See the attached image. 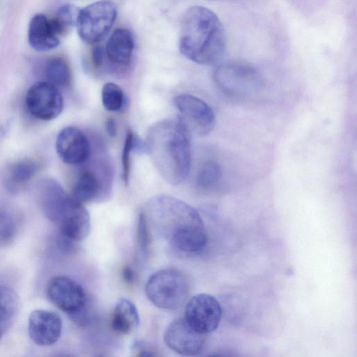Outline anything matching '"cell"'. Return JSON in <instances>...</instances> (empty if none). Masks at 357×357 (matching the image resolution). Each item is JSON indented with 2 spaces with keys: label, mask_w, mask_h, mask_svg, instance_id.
<instances>
[{
  "label": "cell",
  "mask_w": 357,
  "mask_h": 357,
  "mask_svg": "<svg viewBox=\"0 0 357 357\" xmlns=\"http://www.w3.org/2000/svg\"><path fill=\"white\" fill-rule=\"evenodd\" d=\"M143 211L149 225L178 250L197 253L206 247L207 236L202 217L185 202L157 195L146 202Z\"/></svg>",
  "instance_id": "cell-1"
},
{
  "label": "cell",
  "mask_w": 357,
  "mask_h": 357,
  "mask_svg": "<svg viewBox=\"0 0 357 357\" xmlns=\"http://www.w3.org/2000/svg\"><path fill=\"white\" fill-rule=\"evenodd\" d=\"M146 153L160 176L172 185L183 183L191 161L190 132L179 120L154 123L145 139Z\"/></svg>",
  "instance_id": "cell-2"
},
{
  "label": "cell",
  "mask_w": 357,
  "mask_h": 357,
  "mask_svg": "<svg viewBox=\"0 0 357 357\" xmlns=\"http://www.w3.org/2000/svg\"><path fill=\"white\" fill-rule=\"evenodd\" d=\"M226 45L224 27L211 10L195 6L184 13L179 31V50L184 56L200 65L215 64Z\"/></svg>",
  "instance_id": "cell-3"
},
{
  "label": "cell",
  "mask_w": 357,
  "mask_h": 357,
  "mask_svg": "<svg viewBox=\"0 0 357 357\" xmlns=\"http://www.w3.org/2000/svg\"><path fill=\"white\" fill-rule=\"evenodd\" d=\"M41 208L45 217L55 224L60 234L73 242L85 239L91 231L90 215L82 204L66 192L52 178H44L38 185Z\"/></svg>",
  "instance_id": "cell-4"
},
{
  "label": "cell",
  "mask_w": 357,
  "mask_h": 357,
  "mask_svg": "<svg viewBox=\"0 0 357 357\" xmlns=\"http://www.w3.org/2000/svg\"><path fill=\"white\" fill-rule=\"evenodd\" d=\"M145 291L157 307L176 310L187 301L190 288L185 275L175 268H164L154 273L148 280Z\"/></svg>",
  "instance_id": "cell-5"
},
{
  "label": "cell",
  "mask_w": 357,
  "mask_h": 357,
  "mask_svg": "<svg viewBox=\"0 0 357 357\" xmlns=\"http://www.w3.org/2000/svg\"><path fill=\"white\" fill-rule=\"evenodd\" d=\"M213 81L224 94L236 98H245L259 92L263 79L253 67L239 62L220 64L213 72Z\"/></svg>",
  "instance_id": "cell-6"
},
{
  "label": "cell",
  "mask_w": 357,
  "mask_h": 357,
  "mask_svg": "<svg viewBox=\"0 0 357 357\" xmlns=\"http://www.w3.org/2000/svg\"><path fill=\"white\" fill-rule=\"evenodd\" d=\"M116 15V5L111 0H100L82 8L75 24L79 38L90 45L100 43L110 31Z\"/></svg>",
  "instance_id": "cell-7"
},
{
  "label": "cell",
  "mask_w": 357,
  "mask_h": 357,
  "mask_svg": "<svg viewBox=\"0 0 357 357\" xmlns=\"http://www.w3.org/2000/svg\"><path fill=\"white\" fill-rule=\"evenodd\" d=\"M179 121L190 132L198 136H206L215 125V116L212 108L203 100L190 94H180L174 97Z\"/></svg>",
  "instance_id": "cell-8"
},
{
  "label": "cell",
  "mask_w": 357,
  "mask_h": 357,
  "mask_svg": "<svg viewBox=\"0 0 357 357\" xmlns=\"http://www.w3.org/2000/svg\"><path fill=\"white\" fill-rule=\"evenodd\" d=\"M49 300L60 310L78 318L86 307V297L82 287L65 275L52 278L46 288Z\"/></svg>",
  "instance_id": "cell-9"
},
{
  "label": "cell",
  "mask_w": 357,
  "mask_h": 357,
  "mask_svg": "<svg viewBox=\"0 0 357 357\" xmlns=\"http://www.w3.org/2000/svg\"><path fill=\"white\" fill-rule=\"evenodd\" d=\"M219 301L212 295L201 293L189 298L185 304L184 319L195 330L203 334L215 331L222 319Z\"/></svg>",
  "instance_id": "cell-10"
},
{
  "label": "cell",
  "mask_w": 357,
  "mask_h": 357,
  "mask_svg": "<svg viewBox=\"0 0 357 357\" xmlns=\"http://www.w3.org/2000/svg\"><path fill=\"white\" fill-rule=\"evenodd\" d=\"M25 104L33 116L42 121H50L61 113L63 100L59 89L43 81L30 86L26 94Z\"/></svg>",
  "instance_id": "cell-11"
},
{
  "label": "cell",
  "mask_w": 357,
  "mask_h": 357,
  "mask_svg": "<svg viewBox=\"0 0 357 357\" xmlns=\"http://www.w3.org/2000/svg\"><path fill=\"white\" fill-rule=\"evenodd\" d=\"M163 338L165 344L173 351L181 356H192L203 350L206 335L195 330L183 318L169 324Z\"/></svg>",
  "instance_id": "cell-12"
},
{
  "label": "cell",
  "mask_w": 357,
  "mask_h": 357,
  "mask_svg": "<svg viewBox=\"0 0 357 357\" xmlns=\"http://www.w3.org/2000/svg\"><path fill=\"white\" fill-rule=\"evenodd\" d=\"M56 152L61 160L70 165H82L92 153L91 144L79 128L68 126L63 128L56 140Z\"/></svg>",
  "instance_id": "cell-13"
},
{
  "label": "cell",
  "mask_w": 357,
  "mask_h": 357,
  "mask_svg": "<svg viewBox=\"0 0 357 357\" xmlns=\"http://www.w3.org/2000/svg\"><path fill=\"white\" fill-rule=\"evenodd\" d=\"M62 320L59 314L47 310H33L28 319V333L32 342L41 347L55 344L61 337Z\"/></svg>",
  "instance_id": "cell-14"
},
{
  "label": "cell",
  "mask_w": 357,
  "mask_h": 357,
  "mask_svg": "<svg viewBox=\"0 0 357 357\" xmlns=\"http://www.w3.org/2000/svg\"><path fill=\"white\" fill-rule=\"evenodd\" d=\"M64 32L54 18L44 14L35 15L28 28V41L36 51L47 52L55 49Z\"/></svg>",
  "instance_id": "cell-15"
},
{
  "label": "cell",
  "mask_w": 357,
  "mask_h": 357,
  "mask_svg": "<svg viewBox=\"0 0 357 357\" xmlns=\"http://www.w3.org/2000/svg\"><path fill=\"white\" fill-rule=\"evenodd\" d=\"M111 192L105 186L98 173L93 167L81 169L73 184L70 195L77 202L84 204L107 199Z\"/></svg>",
  "instance_id": "cell-16"
},
{
  "label": "cell",
  "mask_w": 357,
  "mask_h": 357,
  "mask_svg": "<svg viewBox=\"0 0 357 357\" xmlns=\"http://www.w3.org/2000/svg\"><path fill=\"white\" fill-rule=\"evenodd\" d=\"M134 45L132 35L128 29H116L107 42L106 55L115 65L128 66L131 61Z\"/></svg>",
  "instance_id": "cell-17"
},
{
  "label": "cell",
  "mask_w": 357,
  "mask_h": 357,
  "mask_svg": "<svg viewBox=\"0 0 357 357\" xmlns=\"http://www.w3.org/2000/svg\"><path fill=\"white\" fill-rule=\"evenodd\" d=\"M139 323V315L135 305L129 299L120 298L111 317L112 330L118 334L129 335L138 328Z\"/></svg>",
  "instance_id": "cell-18"
},
{
  "label": "cell",
  "mask_w": 357,
  "mask_h": 357,
  "mask_svg": "<svg viewBox=\"0 0 357 357\" xmlns=\"http://www.w3.org/2000/svg\"><path fill=\"white\" fill-rule=\"evenodd\" d=\"M38 163L32 159H22L13 163L7 169L4 186L10 192H16L34 176Z\"/></svg>",
  "instance_id": "cell-19"
},
{
  "label": "cell",
  "mask_w": 357,
  "mask_h": 357,
  "mask_svg": "<svg viewBox=\"0 0 357 357\" xmlns=\"http://www.w3.org/2000/svg\"><path fill=\"white\" fill-rule=\"evenodd\" d=\"M20 307L17 294L10 287L0 285V340L15 322Z\"/></svg>",
  "instance_id": "cell-20"
},
{
  "label": "cell",
  "mask_w": 357,
  "mask_h": 357,
  "mask_svg": "<svg viewBox=\"0 0 357 357\" xmlns=\"http://www.w3.org/2000/svg\"><path fill=\"white\" fill-rule=\"evenodd\" d=\"M44 73L47 82L58 89H66L70 85V68L66 61L61 57L50 59L45 66Z\"/></svg>",
  "instance_id": "cell-21"
},
{
  "label": "cell",
  "mask_w": 357,
  "mask_h": 357,
  "mask_svg": "<svg viewBox=\"0 0 357 357\" xmlns=\"http://www.w3.org/2000/svg\"><path fill=\"white\" fill-rule=\"evenodd\" d=\"M18 227L17 214L8 206L0 204V248L12 243L17 236Z\"/></svg>",
  "instance_id": "cell-22"
},
{
  "label": "cell",
  "mask_w": 357,
  "mask_h": 357,
  "mask_svg": "<svg viewBox=\"0 0 357 357\" xmlns=\"http://www.w3.org/2000/svg\"><path fill=\"white\" fill-rule=\"evenodd\" d=\"M101 98L104 107L109 112H119L125 105L126 98L123 90L113 82H107L103 85Z\"/></svg>",
  "instance_id": "cell-23"
},
{
  "label": "cell",
  "mask_w": 357,
  "mask_h": 357,
  "mask_svg": "<svg viewBox=\"0 0 357 357\" xmlns=\"http://www.w3.org/2000/svg\"><path fill=\"white\" fill-rule=\"evenodd\" d=\"M222 177V169L218 163L213 160L204 162L197 172L196 183L204 190L215 187Z\"/></svg>",
  "instance_id": "cell-24"
},
{
  "label": "cell",
  "mask_w": 357,
  "mask_h": 357,
  "mask_svg": "<svg viewBox=\"0 0 357 357\" xmlns=\"http://www.w3.org/2000/svg\"><path fill=\"white\" fill-rule=\"evenodd\" d=\"M79 10L71 4L63 5L59 9L54 18L65 33L76 24Z\"/></svg>",
  "instance_id": "cell-25"
},
{
  "label": "cell",
  "mask_w": 357,
  "mask_h": 357,
  "mask_svg": "<svg viewBox=\"0 0 357 357\" xmlns=\"http://www.w3.org/2000/svg\"><path fill=\"white\" fill-rule=\"evenodd\" d=\"M149 229V223L142 211L139 213L138 219L137 241L138 248L144 256H146L149 250L151 243Z\"/></svg>",
  "instance_id": "cell-26"
},
{
  "label": "cell",
  "mask_w": 357,
  "mask_h": 357,
  "mask_svg": "<svg viewBox=\"0 0 357 357\" xmlns=\"http://www.w3.org/2000/svg\"><path fill=\"white\" fill-rule=\"evenodd\" d=\"M134 133L132 130H128L125 138L122 151V169L123 179L125 185H128L130 172V153L132 151V142Z\"/></svg>",
  "instance_id": "cell-27"
},
{
  "label": "cell",
  "mask_w": 357,
  "mask_h": 357,
  "mask_svg": "<svg viewBox=\"0 0 357 357\" xmlns=\"http://www.w3.org/2000/svg\"><path fill=\"white\" fill-rule=\"evenodd\" d=\"M91 60L95 68H100L103 65L104 51L101 46L95 45L91 50Z\"/></svg>",
  "instance_id": "cell-28"
},
{
  "label": "cell",
  "mask_w": 357,
  "mask_h": 357,
  "mask_svg": "<svg viewBox=\"0 0 357 357\" xmlns=\"http://www.w3.org/2000/svg\"><path fill=\"white\" fill-rule=\"evenodd\" d=\"M132 150L139 154L146 153V146L145 141L143 142L139 137L134 135L132 142Z\"/></svg>",
  "instance_id": "cell-29"
},
{
  "label": "cell",
  "mask_w": 357,
  "mask_h": 357,
  "mask_svg": "<svg viewBox=\"0 0 357 357\" xmlns=\"http://www.w3.org/2000/svg\"><path fill=\"white\" fill-rule=\"evenodd\" d=\"M122 277L126 283L132 284L135 280V273L130 265H126L122 271Z\"/></svg>",
  "instance_id": "cell-30"
},
{
  "label": "cell",
  "mask_w": 357,
  "mask_h": 357,
  "mask_svg": "<svg viewBox=\"0 0 357 357\" xmlns=\"http://www.w3.org/2000/svg\"><path fill=\"white\" fill-rule=\"evenodd\" d=\"M105 130L109 136L114 137L117 133L116 121L113 118H108L105 121Z\"/></svg>",
  "instance_id": "cell-31"
}]
</instances>
